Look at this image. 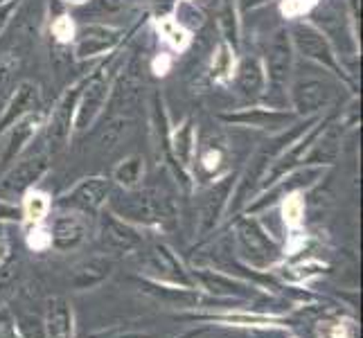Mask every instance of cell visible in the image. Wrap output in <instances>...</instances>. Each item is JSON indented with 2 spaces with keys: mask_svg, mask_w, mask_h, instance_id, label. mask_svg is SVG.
Masks as SVG:
<instances>
[{
  "mask_svg": "<svg viewBox=\"0 0 363 338\" xmlns=\"http://www.w3.org/2000/svg\"><path fill=\"white\" fill-rule=\"evenodd\" d=\"M95 7L102 11V14H118V11L131 7L135 0H91Z\"/></svg>",
  "mask_w": 363,
  "mask_h": 338,
  "instance_id": "36",
  "label": "cell"
},
{
  "mask_svg": "<svg viewBox=\"0 0 363 338\" xmlns=\"http://www.w3.org/2000/svg\"><path fill=\"white\" fill-rule=\"evenodd\" d=\"M316 28L328 36V41L332 43L334 52L341 57V52H350L354 55L357 50V39L352 36V30L347 25V16L341 11L339 3H330V5H320L314 14H311V21Z\"/></svg>",
  "mask_w": 363,
  "mask_h": 338,
  "instance_id": "14",
  "label": "cell"
},
{
  "mask_svg": "<svg viewBox=\"0 0 363 338\" xmlns=\"http://www.w3.org/2000/svg\"><path fill=\"white\" fill-rule=\"evenodd\" d=\"M41 106H43V97H41L39 84L23 79L21 84H16L14 93L9 95L7 104L3 108V116H0V131L7 129L9 124H14L16 120L30 116V113L43 111Z\"/></svg>",
  "mask_w": 363,
  "mask_h": 338,
  "instance_id": "17",
  "label": "cell"
},
{
  "mask_svg": "<svg viewBox=\"0 0 363 338\" xmlns=\"http://www.w3.org/2000/svg\"><path fill=\"white\" fill-rule=\"evenodd\" d=\"M111 190H113L111 179L89 176V179H82L64 196H59V201L52 205H57L64 212H77L82 217H95L104 210Z\"/></svg>",
  "mask_w": 363,
  "mask_h": 338,
  "instance_id": "9",
  "label": "cell"
},
{
  "mask_svg": "<svg viewBox=\"0 0 363 338\" xmlns=\"http://www.w3.org/2000/svg\"><path fill=\"white\" fill-rule=\"evenodd\" d=\"M194 156H196V127L194 120L187 118L181 122L179 129H174L167 135V158L174 160V165H177L181 174V181H187V176H190Z\"/></svg>",
  "mask_w": 363,
  "mask_h": 338,
  "instance_id": "16",
  "label": "cell"
},
{
  "mask_svg": "<svg viewBox=\"0 0 363 338\" xmlns=\"http://www.w3.org/2000/svg\"><path fill=\"white\" fill-rule=\"evenodd\" d=\"M113 338H158V336H152V334H135V332H129V334L113 336Z\"/></svg>",
  "mask_w": 363,
  "mask_h": 338,
  "instance_id": "41",
  "label": "cell"
},
{
  "mask_svg": "<svg viewBox=\"0 0 363 338\" xmlns=\"http://www.w3.org/2000/svg\"><path fill=\"white\" fill-rule=\"evenodd\" d=\"M235 242L240 257L248 266H255L259 271L271 269L282 257L280 244L273 240L255 217H240L235 221Z\"/></svg>",
  "mask_w": 363,
  "mask_h": 338,
  "instance_id": "3",
  "label": "cell"
},
{
  "mask_svg": "<svg viewBox=\"0 0 363 338\" xmlns=\"http://www.w3.org/2000/svg\"><path fill=\"white\" fill-rule=\"evenodd\" d=\"M14 66H16V61L11 59V57H3V59H0V91H3L5 86H7L11 72H14Z\"/></svg>",
  "mask_w": 363,
  "mask_h": 338,
  "instance_id": "39",
  "label": "cell"
},
{
  "mask_svg": "<svg viewBox=\"0 0 363 338\" xmlns=\"http://www.w3.org/2000/svg\"><path fill=\"white\" fill-rule=\"evenodd\" d=\"M235 89L242 97L255 102V99L267 97V74L262 59L257 55H246L235 68Z\"/></svg>",
  "mask_w": 363,
  "mask_h": 338,
  "instance_id": "21",
  "label": "cell"
},
{
  "mask_svg": "<svg viewBox=\"0 0 363 338\" xmlns=\"http://www.w3.org/2000/svg\"><path fill=\"white\" fill-rule=\"evenodd\" d=\"M124 30L113 28L106 23H86L79 30H74L72 39V52L74 59L79 61H91L97 57H104L106 52L113 50L122 43Z\"/></svg>",
  "mask_w": 363,
  "mask_h": 338,
  "instance_id": "11",
  "label": "cell"
},
{
  "mask_svg": "<svg viewBox=\"0 0 363 338\" xmlns=\"http://www.w3.org/2000/svg\"><path fill=\"white\" fill-rule=\"evenodd\" d=\"M14 322H16V334H18V338H45L43 318L41 316L21 314V316H14Z\"/></svg>",
  "mask_w": 363,
  "mask_h": 338,
  "instance_id": "29",
  "label": "cell"
},
{
  "mask_svg": "<svg viewBox=\"0 0 363 338\" xmlns=\"http://www.w3.org/2000/svg\"><path fill=\"white\" fill-rule=\"evenodd\" d=\"M82 89V81L70 86L57 99L55 108L50 111V116L45 118L43 131H45V152L50 156L61 154L68 147L70 137L74 133V106H77V95Z\"/></svg>",
  "mask_w": 363,
  "mask_h": 338,
  "instance_id": "7",
  "label": "cell"
},
{
  "mask_svg": "<svg viewBox=\"0 0 363 338\" xmlns=\"http://www.w3.org/2000/svg\"><path fill=\"white\" fill-rule=\"evenodd\" d=\"M267 3H273V0H240L242 11H248V9H257V7L267 5Z\"/></svg>",
  "mask_w": 363,
  "mask_h": 338,
  "instance_id": "40",
  "label": "cell"
},
{
  "mask_svg": "<svg viewBox=\"0 0 363 338\" xmlns=\"http://www.w3.org/2000/svg\"><path fill=\"white\" fill-rule=\"evenodd\" d=\"M50 246L55 250H74L79 248L89 235V225H86V219L77 212H61L59 217H55L52 225H50Z\"/></svg>",
  "mask_w": 363,
  "mask_h": 338,
  "instance_id": "18",
  "label": "cell"
},
{
  "mask_svg": "<svg viewBox=\"0 0 363 338\" xmlns=\"http://www.w3.org/2000/svg\"><path fill=\"white\" fill-rule=\"evenodd\" d=\"M43 111H36L0 131V167H9L21 154H25V149H28V145H32L36 133L43 129Z\"/></svg>",
  "mask_w": 363,
  "mask_h": 338,
  "instance_id": "13",
  "label": "cell"
},
{
  "mask_svg": "<svg viewBox=\"0 0 363 338\" xmlns=\"http://www.w3.org/2000/svg\"><path fill=\"white\" fill-rule=\"evenodd\" d=\"M259 59L267 74V95L275 93L280 97H286V86H289L291 72L296 66V52L291 45L289 30L280 28L271 32V36L264 43V57Z\"/></svg>",
  "mask_w": 363,
  "mask_h": 338,
  "instance_id": "6",
  "label": "cell"
},
{
  "mask_svg": "<svg viewBox=\"0 0 363 338\" xmlns=\"http://www.w3.org/2000/svg\"><path fill=\"white\" fill-rule=\"evenodd\" d=\"M45 338H74V318L72 307L66 298H50L43 316Z\"/></svg>",
  "mask_w": 363,
  "mask_h": 338,
  "instance_id": "23",
  "label": "cell"
},
{
  "mask_svg": "<svg viewBox=\"0 0 363 338\" xmlns=\"http://www.w3.org/2000/svg\"><path fill=\"white\" fill-rule=\"evenodd\" d=\"M104 208L133 225H162L174 219V201L154 187L111 190Z\"/></svg>",
  "mask_w": 363,
  "mask_h": 338,
  "instance_id": "2",
  "label": "cell"
},
{
  "mask_svg": "<svg viewBox=\"0 0 363 338\" xmlns=\"http://www.w3.org/2000/svg\"><path fill=\"white\" fill-rule=\"evenodd\" d=\"M235 187L233 176H223L212 183L201 198V232H210L221 221L223 212L228 210V201Z\"/></svg>",
  "mask_w": 363,
  "mask_h": 338,
  "instance_id": "19",
  "label": "cell"
},
{
  "mask_svg": "<svg viewBox=\"0 0 363 338\" xmlns=\"http://www.w3.org/2000/svg\"><path fill=\"white\" fill-rule=\"evenodd\" d=\"M286 30H289V36H291L294 52H298L300 59L307 61V64H314L318 68H325L328 72H332L334 77H339L341 81L347 79L339 55L334 52L328 36H325L314 23L296 21L291 28H286Z\"/></svg>",
  "mask_w": 363,
  "mask_h": 338,
  "instance_id": "4",
  "label": "cell"
},
{
  "mask_svg": "<svg viewBox=\"0 0 363 338\" xmlns=\"http://www.w3.org/2000/svg\"><path fill=\"white\" fill-rule=\"evenodd\" d=\"M21 205L16 203H7V201H0V223H7V221H21Z\"/></svg>",
  "mask_w": 363,
  "mask_h": 338,
  "instance_id": "38",
  "label": "cell"
},
{
  "mask_svg": "<svg viewBox=\"0 0 363 338\" xmlns=\"http://www.w3.org/2000/svg\"><path fill=\"white\" fill-rule=\"evenodd\" d=\"M217 120H221L223 124H233V127L280 133L286 127H291V124L298 120V116L294 111H286L280 106H246L240 111L219 113Z\"/></svg>",
  "mask_w": 363,
  "mask_h": 338,
  "instance_id": "10",
  "label": "cell"
},
{
  "mask_svg": "<svg viewBox=\"0 0 363 338\" xmlns=\"http://www.w3.org/2000/svg\"><path fill=\"white\" fill-rule=\"evenodd\" d=\"M147 174V162L140 154H131L124 156L118 165L111 171V183L118 185L120 190H135V187H143Z\"/></svg>",
  "mask_w": 363,
  "mask_h": 338,
  "instance_id": "24",
  "label": "cell"
},
{
  "mask_svg": "<svg viewBox=\"0 0 363 338\" xmlns=\"http://www.w3.org/2000/svg\"><path fill=\"white\" fill-rule=\"evenodd\" d=\"M116 70L108 64L99 66L93 74H89L82 81V89L77 95V106H74V131L84 133L99 120L108 104L111 84H113Z\"/></svg>",
  "mask_w": 363,
  "mask_h": 338,
  "instance_id": "5",
  "label": "cell"
},
{
  "mask_svg": "<svg viewBox=\"0 0 363 338\" xmlns=\"http://www.w3.org/2000/svg\"><path fill=\"white\" fill-rule=\"evenodd\" d=\"M23 275V259L16 253H7L0 261V307L7 305V300L16 293V286Z\"/></svg>",
  "mask_w": 363,
  "mask_h": 338,
  "instance_id": "26",
  "label": "cell"
},
{
  "mask_svg": "<svg viewBox=\"0 0 363 338\" xmlns=\"http://www.w3.org/2000/svg\"><path fill=\"white\" fill-rule=\"evenodd\" d=\"M50 158L52 156L45 152V147H39L36 152L21 154L7 167L5 176L0 179V192L11 194V196H16V194L23 196L28 190L36 187L50 169Z\"/></svg>",
  "mask_w": 363,
  "mask_h": 338,
  "instance_id": "8",
  "label": "cell"
},
{
  "mask_svg": "<svg viewBox=\"0 0 363 338\" xmlns=\"http://www.w3.org/2000/svg\"><path fill=\"white\" fill-rule=\"evenodd\" d=\"M61 3H66V5H89L91 0H61Z\"/></svg>",
  "mask_w": 363,
  "mask_h": 338,
  "instance_id": "42",
  "label": "cell"
},
{
  "mask_svg": "<svg viewBox=\"0 0 363 338\" xmlns=\"http://www.w3.org/2000/svg\"><path fill=\"white\" fill-rule=\"evenodd\" d=\"M190 3H192V0H190Z\"/></svg>",
  "mask_w": 363,
  "mask_h": 338,
  "instance_id": "44",
  "label": "cell"
},
{
  "mask_svg": "<svg viewBox=\"0 0 363 338\" xmlns=\"http://www.w3.org/2000/svg\"><path fill=\"white\" fill-rule=\"evenodd\" d=\"M233 72V45L228 41H221L215 55V66H212V77L223 79Z\"/></svg>",
  "mask_w": 363,
  "mask_h": 338,
  "instance_id": "30",
  "label": "cell"
},
{
  "mask_svg": "<svg viewBox=\"0 0 363 338\" xmlns=\"http://www.w3.org/2000/svg\"><path fill=\"white\" fill-rule=\"evenodd\" d=\"M99 242L111 255L133 253L143 248V235L138 225L116 217L113 212H99Z\"/></svg>",
  "mask_w": 363,
  "mask_h": 338,
  "instance_id": "15",
  "label": "cell"
},
{
  "mask_svg": "<svg viewBox=\"0 0 363 338\" xmlns=\"http://www.w3.org/2000/svg\"><path fill=\"white\" fill-rule=\"evenodd\" d=\"M162 32H165L167 41L177 50H183V47H187V43H190V36H187V32L181 28V25H177V21L162 23Z\"/></svg>",
  "mask_w": 363,
  "mask_h": 338,
  "instance_id": "32",
  "label": "cell"
},
{
  "mask_svg": "<svg viewBox=\"0 0 363 338\" xmlns=\"http://www.w3.org/2000/svg\"><path fill=\"white\" fill-rule=\"evenodd\" d=\"M339 81V77H334L325 68L307 64L303 59L296 61L289 86H286L294 113L298 118L320 116L323 108H328L334 102Z\"/></svg>",
  "mask_w": 363,
  "mask_h": 338,
  "instance_id": "1",
  "label": "cell"
},
{
  "mask_svg": "<svg viewBox=\"0 0 363 338\" xmlns=\"http://www.w3.org/2000/svg\"><path fill=\"white\" fill-rule=\"evenodd\" d=\"M0 3H9V0H0Z\"/></svg>",
  "mask_w": 363,
  "mask_h": 338,
  "instance_id": "43",
  "label": "cell"
},
{
  "mask_svg": "<svg viewBox=\"0 0 363 338\" xmlns=\"http://www.w3.org/2000/svg\"><path fill=\"white\" fill-rule=\"evenodd\" d=\"M50 210H52V198H50L45 192L36 190V187H32V190H28L23 194V203H21V215L23 219H28L30 223H41L48 215Z\"/></svg>",
  "mask_w": 363,
  "mask_h": 338,
  "instance_id": "27",
  "label": "cell"
},
{
  "mask_svg": "<svg viewBox=\"0 0 363 338\" xmlns=\"http://www.w3.org/2000/svg\"><path fill=\"white\" fill-rule=\"evenodd\" d=\"M223 160H226V152H223L219 145L206 147L203 152L199 154V165H201V169L208 174V176H217Z\"/></svg>",
  "mask_w": 363,
  "mask_h": 338,
  "instance_id": "31",
  "label": "cell"
},
{
  "mask_svg": "<svg viewBox=\"0 0 363 338\" xmlns=\"http://www.w3.org/2000/svg\"><path fill=\"white\" fill-rule=\"evenodd\" d=\"M21 0H9V3H0V36L5 34V30L9 28L11 18L16 16Z\"/></svg>",
  "mask_w": 363,
  "mask_h": 338,
  "instance_id": "37",
  "label": "cell"
},
{
  "mask_svg": "<svg viewBox=\"0 0 363 338\" xmlns=\"http://www.w3.org/2000/svg\"><path fill=\"white\" fill-rule=\"evenodd\" d=\"M174 21H177V25H181L185 32H199V30H203V25H206V14H203V9H199L190 0H181L177 7V18Z\"/></svg>",
  "mask_w": 363,
  "mask_h": 338,
  "instance_id": "28",
  "label": "cell"
},
{
  "mask_svg": "<svg viewBox=\"0 0 363 338\" xmlns=\"http://www.w3.org/2000/svg\"><path fill=\"white\" fill-rule=\"evenodd\" d=\"M113 269H116V259L111 255H91L72 266L70 284L77 291L93 289V286L108 280V275L113 273Z\"/></svg>",
  "mask_w": 363,
  "mask_h": 338,
  "instance_id": "22",
  "label": "cell"
},
{
  "mask_svg": "<svg viewBox=\"0 0 363 338\" xmlns=\"http://www.w3.org/2000/svg\"><path fill=\"white\" fill-rule=\"evenodd\" d=\"M145 269L149 271L154 282H167L172 286H181V289H194L196 286L192 280V273L183 266V261L177 257V253L162 242L147 246Z\"/></svg>",
  "mask_w": 363,
  "mask_h": 338,
  "instance_id": "12",
  "label": "cell"
},
{
  "mask_svg": "<svg viewBox=\"0 0 363 338\" xmlns=\"http://www.w3.org/2000/svg\"><path fill=\"white\" fill-rule=\"evenodd\" d=\"M192 280L194 284H201L203 289L215 295V298H235V300H246V298H253L255 291L253 286L248 282L242 280H235L230 275H223L217 271H208V269H199L192 273Z\"/></svg>",
  "mask_w": 363,
  "mask_h": 338,
  "instance_id": "20",
  "label": "cell"
},
{
  "mask_svg": "<svg viewBox=\"0 0 363 338\" xmlns=\"http://www.w3.org/2000/svg\"><path fill=\"white\" fill-rule=\"evenodd\" d=\"M52 36L59 43H72L74 39V25L68 16H59L52 23Z\"/></svg>",
  "mask_w": 363,
  "mask_h": 338,
  "instance_id": "33",
  "label": "cell"
},
{
  "mask_svg": "<svg viewBox=\"0 0 363 338\" xmlns=\"http://www.w3.org/2000/svg\"><path fill=\"white\" fill-rule=\"evenodd\" d=\"M0 338H18L14 314L7 307H0Z\"/></svg>",
  "mask_w": 363,
  "mask_h": 338,
  "instance_id": "35",
  "label": "cell"
},
{
  "mask_svg": "<svg viewBox=\"0 0 363 338\" xmlns=\"http://www.w3.org/2000/svg\"><path fill=\"white\" fill-rule=\"evenodd\" d=\"M201 338H267L259 332L250 329H219V332H203Z\"/></svg>",
  "mask_w": 363,
  "mask_h": 338,
  "instance_id": "34",
  "label": "cell"
},
{
  "mask_svg": "<svg viewBox=\"0 0 363 338\" xmlns=\"http://www.w3.org/2000/svg\"><path fill=\"white\" fill-rule=\"evenodd\" d=\"M133 129V116L129 113H111L104 129L97 135V147L99 152H113V149L122 142V137Z\"/></svg>",
  "mask_w": 363,
  "mask_h": 338,
  "instance_id": "25",
  "label": "cell"
}]
</instances>
